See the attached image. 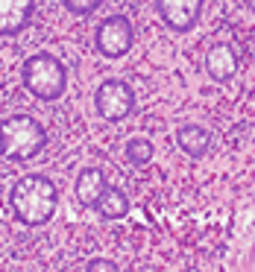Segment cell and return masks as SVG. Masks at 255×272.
Wrapping results in <instances>:
<instances>
[{
  "label": "cell",
  "mask_w": 255,
  "mask_h": 272,
  "mask_svg": "<svg viewBox=\"0 0 255 272\" xmlns=\"http://www.w3.org/2000/svg\"><path fill=\"white\" fill-rule=\"evenodd\" d=\"M106 185H109V179H106V170H103L100 164H88V167H82V170L76 173L73 193H76L79 205L91 208V205L100 199V193L106 190Z\"/></svg>",
  "instance_id": "cell-8"
},
{
  "label": "cell",
  "mask_w": 255,
  "mask_h": 272,
  "mask_svg": "<svg viewBox=\"0 0 255 272\" xmlns=\"http://www.w3.org/2000/svg\"><path fill=\"white\" fill-rule=\"evenodd\" d=\"M9 202H12V211L15 217L24 225H47L59 208V190L47 176L41 173H30V176H21L15 185H12V193H9Z\"/></svg>",
  "instance_id": "cell-1"
},
{
  "label": "cell",
  "mask_w": 255,
  "mask_h": 272,
  "mask_svg": "<svg viewBox=\"0 0 255 272\" xmlns=\"http://www.w3.org/2000/svg\"><path fill=\"white\" fill-rule=\"evenodd\" d=\"M203 3L205 0H153L161 24L167 27L170 33H191V30H197V24L203 18Z\"/></svg>",
  "instance_id": "cell-6"
},
{
  "label": "cell",
  "mask_w": 255,
  "mask_h": 272,
  "mask_svg": "<svg viewBox=\"0 0 255 272\" xmlns=\"http://www.w3.org/2000/svg\"><path fill=\"white\" fill-rule=\"evenodd\" d=\"M35 0H0V35H18L33 18Z\"/></svg>",
  "instance_id": "cell-9"
},
{
  "label": "cell",
  "mask_w": 255,
  "mask_h": 272,
  "mask_svg": "<svg viewBox=\"0 0 255 272\" xmlns=\"http://www.w3.org/2000/svg\"><path fill=\"white\" fill-rule=\"evenodd\" d=\"M88 272H118V263L115 260H106V257H97L88 263Z\"/></svg>",
  "instance_id": "cell-14"
},
{
  "label": "cell",
  "mask_w": 255,
  "mask_h": 272,
  "mask_svg": "<svg viewBox=\"0 0 255 272\" xmlns=\"http://www.w3.org/2000/svg\"><path fill=\"white\" fill-rule=\"evenodd\" d=\"M123 155H126V161L132 167H147L155 155V147L150 138H129L126 147H123Z\"/></svg>",
  "instance_id": "cell-12"
},
{
  "label": "cell",
  "mask_w": 255,
  "mask_h": 272,
  "mask_svg": "<svg viewBox=\"0 0 255 272\" xmlns=\"http://www.w3.org/2000/svg\"><path fill=\"white\" fill-rule=\"evenodd\" d=\"M62 3H65V9H68L70 15L88 18V15H94V12L100 9L106 0H62Z\"/></svg>",
  "instance_id": "cell-13"
},
{
  "label": "cell",
  "mask_w": 255,
  "mask_h": 272,
  "mask_svg": "<svg viewBox=\"0 0 255 272\" xmlns=\"http://www.w3.org/2000/svg\"><path fill=\"white\" fill-rule=\"evenodd\" d=\"M135 105L138 100H135L132 85L118 79V76H109V79H103L100 85L94 88V111L106 123H120V120L132 117Z\"/></svg>",
  "instance_id": "cell-4"
},
{
  "label": "cell",
  "mask_w": 255,
  "mask_h": 272,
  "mask_svg": "<svg viewBox=\"0 0 255 272\" xmlns=\"http://www.w3.org/2000/svg\"><path fill=\"white\" fill-rule=\"evenodd\" d=\"M47 147V129L33 114L0 120V155L9 161H30Z\"/></svg>",
  "instance_id": "cell-2"
},
{
  "label": "cell",
  "mask_w": 255,
  "mask_h": 272,
  "mask_svg": "<svg viewBox=\"0 0 255 272\" xmlns=\"http://www.w3.org/2000/svg\"><path fill=\"white\" fill-rule=\"evenodd\" d=\"M176 144L188 158H205L211 150V132L200 123H182L176 129Z\"/></svg>",
  "instance_id": "cell-10"
},
{
  "label": "cell",
  "mask_w": 255,
  "mask_h": 272,
  "mask_svg": "<svg viewBox=\"0 0 255 272\" xmlns=\"http://www.w3.org/2000/svg\"><path fill=\"white\" fill-rule=\"evenodd\" d=\"M97 211L100 220H123L129 214V196L120 190L118 185H106V190L100 193V199L91 205Z\"/></svg>",
  "instance_id": "cell-11"
},
{
  "label": "cell",
  "mask_w": 255,
  "mask_h": 272,
  "mask_svg": "<svg viewBox=\"0 0 255 272\" xmlns=\"http://www.w3.org/2000/svg\"><path fill=\"white\" fill-rule=\"evenodd\" d=\"M243 6H246V9H249V12L255 15V0H243Z\"/></svg>",
  "instance_id": "cell-15"
},
{
  "label": "cell",
  "mask_w": 255,
  "mask_h": 272,
  "mask_svg": "<svg viewBox=\"0 0 255 272\" xmlns=\"http://www.w3.org/2000/svg\"><path fill=\"white\" fill-rule=\"evenodd\" d=\"M205 73L211 82H229L238 73V53L232 44H211L205 53Z\"/></svg>",
  "instance_id": "cell-7"
},
{
  "label": "cell",
  "mask_w": 255,
  "mask_h": 272,
  "mask_svg": "<svg viewBox=\"0 0 255 272\" xmlns=\"http://www.w3.org/2000/svg\"><path fill=\"white\" fill-rule=\"evenodd\" d=\"M135 44V30L126 15H109L97 24L94 47L103 59H123Z\"/></svg>",
  "instance_id": "cell-5"
},
{
  "label": "cell",
  "mask_w": 255,
  "mask_h": 272,
  "mask_svg": "<svg viewBox=\"0 0 255 272\" xmlns=\"http://www.w3.org/2000/svg\"><path fill=\"white\" fill-rule=\"evenodd\" d=\"M21 79L33 97L44 102L59 100L68 91V68L53 53H33L21 68Z\"/></svg>",
  "instance_id": "cell-3"
}]
</instances>
